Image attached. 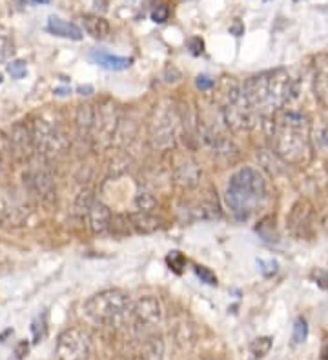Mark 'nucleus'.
I'll return each mask as SVG.
<instances>
[{
    "instance_id": "nucleus-3",
    "label": "nucleus",
    "mask_w": 328,
    "mask_h": 360,
    "mask_svg": "<svg viewBox=\"0 0 328 360\" xmlns=\"http://www.w3.org/2000/svg\"><path fill=\"white\" fill-rule=\"evenodd\" d=\"M268 189L266 180L257 170L253 167H241L230 177L228 187H226V204L230 211L239 220H246L265 206Z\"/></svg>"
},
{
    "instance_id": "nucleus-32",
    "label": "nucleus",
    "mask_w": 328,
    "mask_h": 360,
    "mask_svg": "<svg viewBox=\"0 0 328 360\" xmlns=\"http://www.w3.org/2000/svg\"><path fill=\"white\" fill-rule=\"evenodd\" d=\"M230 33L235 35V37H241V35H245V24H243L239 18H235V20H233V24L230 26Z\"/></svg>"
},
{
    "instance_id": "nucleus-37",
    "label": "nucleus",
    "mask_w": 328,
    "mask_h": 360,
    "mask_svg": "<svg viewBox=\"0 0 328 360\" xmlns=\"http://www.w3.org/2000/svg\"><path fill=\"white\" fill-rule=\"evenodd\" d=\"M265 2H270V0H265Z\"/></svg>"
},
{
    "instance_id": "nucleus-19",
    "label": "nucleus",
    "mask_w": 328,
    "mask_h": 360,
    "mask_svg": "<svg viewBox=\"0 0 328 360\" xmlns=\"http://www.w3.org/2000/svg\"><path fill=\"white\" fill-rule=\"evenodd\" d=\"M128 220H129V226L141 233H151V231H155V229L161 228L159 219L151 211L132 213V215H128Z\"/></svg>"
},
{
    "instance_id": "nucleus-16",
    "label": "nucleus",
    "mask_w": 328,
    "mask_h": 360,
    "mask_svg": "<svg viewBox=\"0 0 328 360\" xmlns=\"http://www.w3.org/2000/svg\"><path fill=\"white\" fill-rule=\"evenodd\" d=\"M175 182L179 186L186 187H195L199 184V167L193 160H184L183 164H179L177 170H175Z\"/></svg>"
},
{
    "instance_id": "nucleus-14",
    "label": "nucleus",
    "mask_w": 328,
    "mask_h": 360,
    "mask_svg": "<svg viewBox=\"0 0 328 360\" xmlns=\"http://www.w3.org/2000/svg\"><path fill=\"white\" fill-rule=\"evenodd\" d=\"M314 93L317 102L328 108V53L319 55L314 60Z\"/></svg>"
},
{
    "instance_id": "nucleus-1",
    "label": "nucleus",
    "mask_w": 328,
    "mask_h": 360,
    "mask_svg": "<svg viewBox=\"0 0 328 360\" xmlns=\"http://www.w3.org/2000/svg\"><path fill=\"white\" fill-rule=\"evenodd\" d=\"M270 137L274 151L290 166L304 167L314 158L310 118L297 109H281L272 116Z\"/></svg>"
},
{
    "instance_id": "nucleus-12",
    "label": "nucleus",
    "mask_w": 328,
    "mask_h": 360,
    "mask_svg": "<svg viewBox=\"0 0 328 360\" xmlns=\"http://www.w3.org/2000/svg\"><path fill=\"white\" fill-rule=\"evenodd\" d=\"M6 144L11 157L17 162H26L31 158L35 151L33 146V137H31V129L24 124L13 126L11 131H9L8 138H6Z\"/></svg>"
},
{
    "instance_id": "nucleus-6",
    "label": "nucleus",
    "mask_w": 328,
    "mask_h": 360,
    "mask_svg": "<svg viewBox=\"0 0 328 360\" xmlns=\"http://www.w3.org/2000/svg\"><path fill=\"white\" fill-rule=\"evenodd\" d=\"M29 129H31V137H33L35 151L42 157H60L70 148V142H68L64 131L60 129V126L55 124L53 120L37 118L29 126Z\"/></svg>"
},
{
    "instance_id": "nucleus-33",
    "label": "nucleus",
    "mask_w": 328,
    "mask_h": 360,
    "mask_svg": "<svg viewBox=\"0 0 328 360\" xmlns=\"http://www.w3.org/2000/svg\"><path fill=\"white\" fill-rule=\"evenodd\" d=\"M316 284H319L321 287H328V273H324V271H319V273L316 275Z\"/></svg>"
},
{
    "instance_id": "nucleus-5",
    "label": "nucleus",
    "mask_w": 328,
    "mask_h": 360,
    "mask_svg": "<svg viewBox=\"0 0 328 360\" xmlns=\"http://www.w3.org/2000/svg\"><path fill=\"white\" fill-rule=\"evenodd\" d=\"M132 311L129 297L121 290H106L88 298L82 306V313L93 324L106 327H117L126 320Z\"/></svg>"
},
{
    "instance_id": "nucleus-18",
    "label": "nucleus",
    "mask_w": 328,
    "mask_h": 360,
    "mask_svg": "<svg viewBox=\"0 0 328 360\" xmlns=\"http://www.w3.org/2000/svg\"><path fill=\"white\" fill-rule=\"evenodd\" d=\"M28 182L31 186V189L35 191V195L42 197V199H53V182H51V178L48 177L46 173H42V171H31L28 175Z\"/></svg>"
},
{
    "instance_id": "nucleus-7",
    "label": "nucleus",
    "mask_w": 328,
    "mask_h": 360,
    "mask_svg": "<svg viewBox=\"0 0 328 360\" xmlns=\"http://www.w3.org/2000/svg\"><path fill=\"white\" fill-rule=\"evenodd\" d=\"M179 115L170 102H161L155 106L150 120V140L155 149L166 151L173 148L179 129Z\"/></svg>"
},
{
    "instance_id": "nucleus-23",
    "label": "nucleus",
    "mask_w": 328,
    "mask_h": 360,
    "mask_svg": "<svg viewBox=\"0 0 328 360\" xmlns=\"http://www.w3.org/2000/svg\"><path fill=\"white\" fill-rule=\"evenodd\" d=\"M307 339H308V324H307V320H304L303 317H299V319L295 320V324H294L292 342H294L295 346H299V344H303Z\"/></svg>"
},
{
    "instance_id": "nucleus-30",
    "label": "nucleus",
    "mask_w": 328,
    "mask_h": 360,
    "mask_svg": "<svg viewBox=\"0 0 328 360\" xmlns=\"http://www.w3.org/2000/svg\"><path fill=\"white\" fill-rule=\"evenodd\" d=\"M195 86L199 87L201 91H208V89L213 87V80L210 79V77H206V75H199L195 80Z\"/></svg>"
},
{
    "instance_id": "nucleus-28",
    "label": "nucleus",
    "mask_w": 328,
    "mask_h": 360,
    "mask_svg": "<svg viewBox=\"0 0 328 360\" xmlns=\"http://www.w3.org/2000/svg\"><path fill=\"white\" fill-rule=\"evenodd\" d=\"M168 264H170V268L173 269L175 273H181V269H183V266H184L183 255L179 251H171L170 255H168Z\"/></svg>"
},
{
    "instance_id": "nucleus-35",
    "label": "nucleus",
    "mask_w": 328,
    "mask_h": 360,
    "mask_svg": "<svg viewBox=\"0 0 328 360\" xmlns=\"http://www.w3.org/2000/svg\"><path fill=\"white\" fill-rule=\"evenodd\" d=\"M323 358L328 360V340L324 342V348H323Z\"/></svg>"
},
{
    "instance_id": "nucleus-11",
    "label": "nucleus",
    "mask_w": 328,
    "mask_h": 360,
    "mask_svg": "<svg viewBox=\"0 0 328 360\" xmlns=\"http://www.w3.org/2000/svg\"><path fill=\"white\" fill-rule=\"evenodd\" d=\"M31 209L18 195L11 191H0V222L8 226H22L28 222Z\"/></svg>"
},
{
    "instance_id": "nucleus-24",
    "label": "nucleus",
    "mask_w": 328,
    "mask_h": 360,
    "mask_svg": "<svg viewBox=\"0 0 328 360\" xmlns=\"http://www.w3.org/2000/svg\"><path fill=\"white\" fill-rule=\"evenodd\" d=\"M31 331H33V342H40L48 333V324H46V315H42V317H37L31 326Z\"/></svg>"
},
{
    "instance_id": "nucleus-13",
    "label": "nucleus",
    "mask_w": 328,
    "mask_h": 360,
    "mask_svg": "<svg viewBox=\"0 0 328 360\" xmlns=\"http://www.w3.org/2000/svg\"><path fill=\"white\" fill-rule=\"evenodd\" d=\"M132 311L139 326H144V327L157 326L162 319L161 304H159L157 298L151 297V295H146V297L139 298L137 302L133 304Z\"/></svg>"
},
{
    "instance_id": "nucleus-29",
    "label": "nucleus",
    "mask_w": 328,
    "mask_h": 360,
    "mask_svg": "<svg viewBox=\"0 0 328 360\" xmlns=\"http://www.w3.org/2000/svg\"><path fill=\"white\" fill-rule=\"evenodd\" d=\"M259 268H261V273L265 275V277H272V275L277 273V262L275 260H257Z\"/></svg>"
},
{
    "instance_id": "nucleus-21",
    "label": "nucleus",
    "mask_w": 328,
    "mask_h": 360,
    "mask_svg": "<svg viewBox=\"0 0 328 360\" xmlns=\"http://www.w3.org/2000/svg\"><path fill=\"white\" fill-rule=\"evenodd\" d=\"M257 233L266 240V242H277V233H275V219L274 217H265L259 222Z\"/></svg>"
},
{
    "instance_id": "nucleus-10",
    "label": "nucleus",
    "mask_w": 328,
    "mask_h": 360,
    "mask_svg": "<svg viewBox=\"0 0 328 360\" xmlns=\"http://www.w3.org/2000/svg\"><path fill=\"white\" fill-rule=\"evenodd\" d=\"M314 207L308 200H297L287 217V228L295 238H310L314 228Z\"/></svg>"
},
{
    "instance_id": "nucleus-31",
    "label": "nucleus",
    "mask_w": 328,
    "mask_h": 360,
    "mask_svg": "<svg viewBox=\"0 0 328 360\" xmlns=\"http://www.w3.org/2000/svg\"><path fill=\"white\" fill-rule=\"evenodd\" d=\"M188 47H190V51L193 55H201L203 53V50H204V42L201 40L199 37H193V38L188 40Z\"/></svg>"
},
{
    "instance_id": "nucleus-8",
    "label": "nucleus",
    "mask_w": 328,
    "mask_h": 360,
    "mask_svg": "<svg viewBox=\"0 0 328 360\" xmlns=\"http://www.w3.org/2000/svg\"><path fill=\"white\" fill-rule=\"evenodd\" d=\"M57 358L58 360H92L93 342L92 337L84 329L70 327L57 339Z\"/></svg>"
},
{
    "instance_id": "nucleus-27",
    "label": "nucleus",
    "mask_w": 328,
    "mask_h": 360,
    "mask_svg": "<svg viewBox=\"0 0 328 360\" xmlns=\"http://www.w3.org/2000/svg\"><path fill=\"white\" fill-rule=\"evenodd\" d=\"M8 73L13 79H22L26 75V64L22 60H13L11 64H8Z\"/></svg>"
},
{
    "instance_id": "nucleus-36",
    "label": "nucleus",
    "mask_w": 328,
    "mask_h": 360,
    "mask_svg": "<svg viewBox=\"0 0 328 360\" xmlns=\"http://www.w3.org/2000/svg\"><path fill=\"white\" fill-rule=\"evenodd\" d=\"M31 2H37V4H48L50 0H31Z\"/></svg>"
},
{
    "instance_id": "nucleus-38",
    "label": "nucleus",
    "mask_w": 328,
    "mask_h": 360,
    "mask_svg": "<svg viewBox=\"0 0 328 360\" xmlns=\"http://www.w3.org/2000/svg\"><path fill=\"white\" fill-rule=\"evenodd\" d=\"M0 171H2V167H0Z\"/></svg>"
},
{
    "instance_id": "nucleus-20",
    "label": "nucleus",
    "mask_w": 328,
    "mask_h": 360,
    "mask_svg": "<svg viewBox=\"0 0 328 360\" xmlns=\"http://www.w3.org/2000/svg\"><path fill=\"white\" fill-rule=\"evenodd\" d=\"M82 20H84V28H86V31L92 35L93 38L102 40V38H108L110 33H112V26H110V22L106 20V18L86 15Z\"/></svg>"
},
{
    "instance_id": "nucleus-22",
    "label": "nucleus",
    "mask_w": 328,
    "mask_h": 360,
    "mask_svg": "<svg viewBox=\"0 0 328 360\" xmlns=\"http://www.w3.org/2000/svg\"><path fill=\"white\" fill-rule=\"evenodd\" d=\"M272 349V339L270 337H259V339L252 340L250 344V351L255 358H263L265 355H268V351Z\"/></svg>"
},
{
    "instance_id": "nucleus-15",
    "label": "nucleus",
    "mask_w": 328,
    "mask_h": 360,
    "mask_svg": "<svg viewBox=\"0 0 328 360\" xmlns=\"http://www.w3.org/2000/svg\"><path fill=\"white\" fill-rule=\"evenodd\" d=\"M90 57H92L93 62L99 64L100 67H106V69H112V71H122L132 66V58L117 57V55H112L104 50H93L92 53H90Z\"/></svg>"
},
{
    "instance_id": "nucleus-25",
    "label": "nucleus",
    "mask_w": 328,
    "mask_h": 360,
    "mask_svg": "<svg viewBox=\"0 0 328 360\" xmlns=\"http://www.w3.org/2000/svg\"><path fill=\"white\" fill-rule=\"evenodd\" d=\"M195 275L201 278V282L204 284H210V286H215L217 284V277L212 269L206 268V266H195Z\"/></svg>"
},
{
    "instance_id": "nucleus-9",
    "label": "nucleus",
    "mask_w": 328,
    "mask_h": 360,
    "mask_svg": "<svg viewBox=\"0 0 328 360\" xmlns=\"http://www.w3.org/2000/svg\"><path fill=\"white\" fill-rule=\"evenodd\" d=\"M77 207H79V211L86 219L88 228L92 229L93 233L102 235V233H108L112 229L113 215L110 211V207L100 202V200L93 199L92 195H86V197L82 195Z\"/></svg>"
},
{
    "instance_id": "nucleus-2",
    "label": "nucleus",
    "mask_w": 328,
    "mask_h": 360,
    "mask_svg": "<svg viewBox=\"0 0 328 360\" xmlns=\"http://www.w3.org/2000/svg\"><path fill=\"white\" fill-rule=\"evenodd\" d=\"M243 89L259 116H274L277 111L285 109L295 93L294 80L285 69L265 71L250 77L243 84Z\"/></svg>"
},
{
    "instance_id": "nucleus-26",
    "label": "nucleus",
    "mask_w": 328,
    "mask_h": 360,
    "mask_svg": "<svg viewBox=\"0 0 328 360\" xmlns=\"http://www.w3.org/2000/svg\"><path fill=\"white\" fill-rule=\"evenodd\" d=\"M168 17H170V8H168V4H159L151 9V20L157 22V24L166 22Z\"/></svg>"
},
{
    "instance_id": "nucleus-34",
    "label": "nucleus",
    "mask_w": 328,
    "mask_h": 360,
    "mask_svg": "<svg viewBox=\"0 0 328 360\" xmlns=\"http://www.w3.org/2000/svg\"><path fill=\"white\" fill-rule=\"evenodd\" d=\"M90 91H93L92 86H80V87H79V93H80V95H90Z\"/></svg>"
},
{
    "instance_id": "nucleus-17",
    "label": "nucleus",
    "mask_w": 328,
    "mask_h": 360,
    "mask_svg": "<svg viewBox=\"0 0 328 360\" xmlns=\"http://www.w3.org/2000/svg\"><path fill=\"white\" fill-rule=\"evenodd\" d=\"M48 31L57 35V37L70 38V40H80L82 38V31H80L79 26L66 22L58 17H50V20H48Z\"/></svg>"
},
{
    "instance_id": "nucleus-4",
    "label": "nucleus",
    "mask_w": 328,
    "mask_h": 360,
    "mask_svg": "<svg viewBox=\"0 0 328 360\" xmlns=\"http://www.w3.org/2000/svg\"><path fill=\"white\" fill-rule=\"evenodd\" d=\"M219 113L223 122L233 131H250L259 118V113L252 108L243 84L235 82L233 79H226L221 84L219 93Z\"/></svg>"
}]
</instances>
